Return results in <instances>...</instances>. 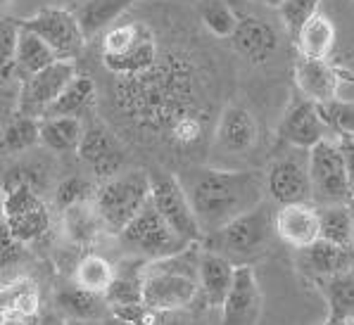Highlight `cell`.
<instances>
[{
	"instance_id": "e0dca14e",
	"label": "cell",
	"mask_w": 354,
	"mask_h": 325,
	"mask_svg": "<svg viewBox=\"0 0 354 325\" xmlns=\"http://www.w3.org/2000/svg\"><path fill=\"white\" fill-rule=\"evenodd\" d=\"M76 152H79L81 159L93 166L95 176L100 178V181H107L114 173H119L122 150H119L110 128H107L105 124H100V119H91V121L86 124L84 140H81Z\"/></svg>"
},
{
	"instance_id": "f6af8a7d",
	"label": "cell",
	"mask_w": 354,
	"mask_h": 325,
	"mask_svg": "<svg viewBox=\"0 0 354 325\" xmlns=\"http://www.w3.org/2000/svg\"><path fill=\"white\" fill-rule=\"evenodd\" d=\"M350 211H352V245H354V199L350 202Z\"/></svg>"
},
{
	"instance_id": "8fae6325",
	"label": "cell",
	"mask_w": 354,
	"mask_h": 325,
	"mask_svg": "<svg viewBox=\"0 0 354 325\" xmlns=\"http://www.w3.org/2000/svg\"><path fill=\"white\" fill-rule=\"evenodd\" d=\"M295 148V152L276 155L266 166V193L274 202H307L312 199V181H309V150Z\"/></svg>"
},
{
	"instance_id": "52a82bcc",
	"label": "cell",
	"mask_w": 354,
	"mask_h": 325,
	"mask_svg": "<svg viewBox=\"0 0 354 325\" xmlns=\"http://www.w3.org/2000/svg\"><path fill=\"white\" fill-rule=\"evenodd\" d=\"M5 228L12 233L24 245L36 242L50 230V211L46 202L36 195L34 186L26 178H12L5 181V199H3Z\"/></svg>"
},
{
	"instance_id": "d6a6232c",
	"label": "cell",
	"mask_w": 354,
	"mask_h": 325,
	"mask_svg": "<svg viewBox=\"0 0 354 325\" xmlns=\"http://www.w3.org/2000/svg\"><path fill=\"white\" fill-rule=\"evenodd\" d=\"M102 304H107V299L102 295L86 290V287L76 285L74 287H64L57 292V306L62 308L67 316L76 318V321H93L100 318Z\"/></svg>"
},
{
	"instance_id": "ac0fdd59",
	"label": "cell",
	"mask_w": 354,
	"mask_h": 325,
	"mask_svg": "<svg viewBox=\"0 0 354 325\" xmlns=\"http://www.w3.org/2000/svg\"><path fill=\"white\" fill-rule=\"evenodd\" d=\"M350 268H354V245H340L319 237L309 247L299 249V270L314 283Z\"/></svg>"
},
{
	"instance_id": "5bb4252c",
	"label": "cell",
	"mask_w": 354,
	"mask_h": 325,
	"mask_svg": "<svg viewBox=\"0 0 354 325\" xmlns=\"http://www.w3.org/2000/svg\"><path fill=\"white\" fill-rule=\"evenodd\" d=\"M221 323L226 325H254L261 318V290L257 275L250 264H238L236 278L221 304Z\"/></svg>"
},
{
	"instance_id": "d4e9b609",
	"label": "cell",
	"mask_w": 354,
	"mask_h": 325,
	"mask_svg": "<svg viewBox=\"0 0 354 325\" xmlns=\"http://www.w3.org/2000/svg\"><path fill=\"white\" fill-rule=\"evenodd\" d=\"M335 39H337V29L333 19L326 12H317L299 29V34L292 41H295L299 57L328 59L335 48Z\"/></svg>"
},
{
	"instance_id": "4316f807",
	"label": "cell",
	"mask_w": 354,
	"mask_h": 325,
	"mask_svg": "<svg viewBox=\"0 0 354 325\" xmlns=\"http://www.w3.org/2000/svg\"><path fill=\"white\" fill-rule=\"evenodd\" d=\"M133 3L136 0H84L76 8V17L84 26L86 39L91 41L105 34Z\"/></svg>"
},
{
	"instance_id": "6da1fadb",
	"label": "cell",
	"mask_w": 354,
	"mask_h": 325,
	"mask_svg": "<svg viewBox=\"0 0 354 325\" xmlns=\"http://www.w3.org/2000/svg\"><path fill=\"white\" fill-rule=\"evenodd\" d=\"M117 105L140 126L169 133L171 124L193 110V67L181 55H162L160 62L138 77H117Z\"/></svg>"
},
{
	"instance_id": "b9f144b4",
	"label": "cell",
	"mask_w": 354,
	"mask_h": 325,
	"mask_svg": "<svg viewBox=\"0 0 354 325\" xmlns=\"http://www.w3.org/2000/svg\"><path fill=\"white\" fill-rule=\"evenodd\" d=\"M21 249H24V242L17 240L8 228L3 226V268L8 270L15 262L21 259Z\"/></svg>"
},
{
	"instance_id": "7402d4cb",
	"label": "cell",
	"mask_w": 354,
	"mask_h": 325,
	"mask_svg": "<svg viewBox=\"0 0 354 325\" xmlns=\"http://www.w3.org/2000/svg\"><path fill=\"white\" fill-rule=\"evenodd\" d=\"M160 57H162L160 43H157V36L150 26V29L124 52L110 55V57H100V59H102V64H105L107 72L119 79H124V77H138V74L150 72V69L160 62Z\"/></svg>"
},
{
	"instance_id": "e575fe53",
	"label": "cell",
	"mask_w": 354,
	"mask_h": 325,
	"mask_svg": "<svg viewBox=\"0 0 354 325\" xmlns=\"http://www.w3.org/2000/svg\"><path fill=\"white\" fill-rule=\"evenodd\" d=\"M200 21L214 39H228L236 34L241 17L226 0H203L200 3Z\"/></svg>"
},
{
	"instance_id": "4fadbf2b",
	"label": "cell",
	"mask_w": 354,
	"mask_h": 325,
	"mask_svg": "<svg viewBox=\"0 0 354 325\" xmlns=\"http://www.w3.org/2000/svg\"><path fill=\"white\" fill-rule=\"evenodd\" d=\"M279 135L283 143L290 145V148L312 150L314 145H319L321 140L333 133L326 126L324 117H321V107L317 102L299 95L292 97V102L288 105L286 115L281 119Z\"/></svg>"
},
{
	"instance_id": "8992f818",
	"label": "cell",
	"mask_w": 354,
	"mask_h": 325,
	"mask_svg": "<svg viewBox=\"0 0 354 325\" xmlns=\"http://www.w3.org/2000/svg\"><path fill=\"white\" fill-rule=\"evenodd\" d=\"M119 240H122L124 249L133 257L143 259H160L167 254H174L178 249L193 245V242L183 240L176 230L169 226V221L157 211V207L150 202L145 204L133 219L129 221V226L119 233Z\"/></svg>"
},
{
	"instance_id": "836d02e7",
	"label": "cell",
	"mask_w": 354,
	"mask_h": 325,
	"mask_svg": "<svg viewBox=\"0 0 354 325\" xmlns=\"http://www.w3.org/2000/svg\"><path fill=\"white\" fill-rule=\"evenodd\" d=\"M319 219H321V237H324V240L340 242V245H352L350 202L321 204Z\"/></svg>"
},
{
	"instance_id": "ffe728a7",
	"label": "cell",
	"mask_w": 354,
	"mask_h": 325,
	"mask_svg": "<svg viewBox=\"0 0 354 325\" xmlns=\"http://www.w3.org/2000/svg\"><path fill=\"white\" fill-rule=\"evenodd\" d=\"M295 83L299 95L309 97L317 105H326L340 93L342 74L328 59L299 57L295 64Z\"/></svg>"
},
{
	"instance_id": "3957f363",
	"label": "cell",
	"mask_w": 354,
	"mask_h": 325,
	"mask_svg": "<svg viewBox=\"0 0 354 325\" xmlns=\"http://www.w3.org/2000/svg\"><path fill=\"white\" fill-rule=\"evenodd\" d=\"M271 235H276V211L264 199L214 233H207L203 242H207V249L226 254L228 259H252L269 247Z\"/></svg>"
},
{
	"instance_id": "603a6c76",
	"label": "cell",
	"mask_w": 354,
	"mask_h": 325,
	"mask_svg": "<svg viewBox=\"0 0 354 325\" xmlns=\"http://www.w3.org/2000/svg\"><path fill=\"white\" fill-rule=\"evenodd\" d=\"M41 308V292L31 278H15L3 285L0 292V311L3 323H24Z\"/></svg>"
},
{
	"instance_id": "f546056e",
	"label": "cell",
	"mask_w": 354,
	"mask_h": 325,
	"mask_svg": "<svg viewBox=\"0 0 354 325\" xmlns=\"http://www.w3.org/2000/svg\"><path fill=\"white\" fill-rule=\"evenodd\" d=\"M57 55L46 41L41 39L34 31L24 29L21 26V36H19V48H17V77L24 81L31 74L46 69L48 64L57 62Z\"/></svg>"
},
{
	"instance_id": "9c48e42d",
	"label": "cell",
	"mask_w": 354,
	"mask_h": 325,
	"mask_svg": "<svg viewBox=\"0 0 354 325\" xmlns=\"http://www.w3.org/2000/svg\"><path fill=\"white\" fill-rule=\"evenodd\" d=\"M19 24L41 36L55 50L59 59H74L76 62L81 52L86 50V43H88L84 26L76 17V10L43 8L36 14H31L29 19H21Z\"/></svg>"
},
{
	"instance_id": "8d00e7d4",
	"label": "cell",
	"mask_w": 354,
	"mask_h": 325,
	"mask_svg": "<svg viewBox=\"0 0 354 325\" xmlns=\"http://www.w3.org/2000/svg\"><path fill=\"white\" fill-rule=\"evenodd\" d=\"M319 107L326 126L330 128L335 138H354V102H345L335 97V100Z\"/></svg>"
},
{
	"instance_id": "5b68a950",
	"label": "cell",
	"mask_w": 354,
	"mask_h": 325,
	"mask_svg": "<svg viewBox=\"0 0 354 325\" xmlns=\"http://www.w3.org/2000/svg\"><path fill=\"white\" fill-rule=\"evenodd\" d=\"M200 292L198 273L181 270L167 262L165 257L150 259L145 266L143 297L148 306L157 313H176L190 308Z\"/></svg>"
},
{
	"instance_id": "cb8c5ba5",
	"label": "cell",
	"mask_w": 354,
	"mask_h": 325,
	"mask_svg": "<svg viewBox=\"0 0 354 325\" xmlns=\"http://www.w3.org/2000/svg\"><path fill=\"white\" fill-rule=\"evenodd\" d=\"M328 306L326 323H354V268L317 280Z\"/></svg>"
},
{
	"instance_id": "4dcf8cb0",
	"label": "cell",
	"mask_w": 354,
	"mask_h": 325,
	"mask_svg": "<svg viewBox=\"0 0 354 325\" xmlns=\"http://www.w3.org/2000/svg\"><path fill=\"white\" fill-rule=\"evenodd\" d=\"M41 143V119L17 110L15 117L5 121L3 128V150L8 155H19L24 150Z\"/></svg>"
},
{
	"instance_id": "f1b7e54d",
	"label": "cell",
	"mask_w": 354,
	"mask_h": 325,
	"mask_svg": "<svg viewBox=\"0 0 354 325\" xmlns=\"http://www.w3.org/2000/svg\"><path fill=\"white\" fill-rule=\"evenodd\" d=\"M100 228H105V224H102V216L95 207V199L62 209V230L74 245H91Z\"/></svg>"
},
{
	"instance_id": "30bf717a",
	"label": "cell",
	"mask_w": 354,
	"mask_h": 325,
	"mask_svg": "<svg viewBox=\"0 0 354 325\" xmlns=\"http://www.w3.org/2000/svg\"><path fill=\"white\" fill-rule=\"evenodd\" d=\"M152 204L169 221L174 230L188 242H203L205 230L198 221L188 190L176 176L157 173L152 176Z\"/></svg>"
},
{
	"instance_id": "7bdbcfd3",
	"label": "cell",
	"mask_w": 354,
	"mask_h": 325,
	"mask_svg": "<svg viewBox=\"0 0 354 325\" xmlns=\"http://www.w3.org/2000/svg\"><path fill=\"white\" fill-rule=\"evenodd\" d=\"M342 148V157H345V169H347V181H350V190L354 197V138H337Z\"/></svg>"
},
{
	"instance_id": "83f0119b",
	"label": "cell",
	"mask_w": 354,
	"mask_h": 325,
	"mask_svg": "<svg viewBox=\"0 0 354 325\" xmlns=\"http://www.w3.org/2000/svg\"><path fill=\"white\" fill-rule=\"evenodd\" d=\"M86 121L79 117H41V143L53 152H76Z\"/></svg>"
},
{
	"instance_id": "7a4b0ae2",
	"label": "cell",
	"mask_w": 354,
	"mask_h": 325,
	"mask_svg": "<svg viewBox=\"0 0 354 325\" xmlns=\"http://www.w3.org/2000/svg\"><path fill=\"white\" fill-rule=\"evenodd\" d=\"M205 235L266 199V178L259 171L195 169L186 186Z\"/></svg>"
},
{
	"instance_id": "f35d334b",
	"label": "cell",
	"mask_w": 354,
	"mask_h": 325,
	"mask_svg": "<svg viewBox=\"0 0 354 325\" xmlns=\"http://www.w3.org/2000/svg\"><path fill=\"white\" fill-rule=\"evenodd\" d=\"M95 195H97V186L93 181L81 178V176H72V178H67V181L59 183L57 204L62 209H67L79 202H91V199H95Z\"/></svg>"
},
{
	"instance_id": "bcb514c9",
	"label": "cell",
	"mask_w": 354,
	"mask_h": 325,
	"mask_svg": "<svg viewBox=\"0 0 354 325\" xmlns=\"http://www.w3.org/2000/svg\"><path fill=\"white\" fill-rule=\"evenodd\" d=\"M8 3H10V0H5V5H8Z\"/></svg>"
},
{
	"instance_id": "74e56055",
	"label": "cell",
	"mask_w": 354,
	"mask_h": 325,
	"mask_svg": "<svg viewBox=\"0 0 354 325\" xmlns=\"http://www.w3.org/2000/svg\"><path fill=\"white\" fill-rule=\"evenodd\" d=\"M169 138H171V143L176 148H195L205 138V119L198 112H186V115H181L171 124Z\"/></svg>"
},
{
	"instance_id": "ee69618b",
	"label": "cell",
	"mask_w": 354,
	"mask_h": 325,
	"mask_svg": "<svg viewBox=\"0 0 354 325\" xmlns=\"http://www.w3.org/2000/svg\"><path fill=\"white\" fill-rule=\"evenodd\" d=\"M254 3H261V5H266V8H279V5L283 3V0H254Z\"/></svg>"
},
{
	"instance_id": "44dd1931",
	"label": "cell",
	"mask_w": 354,
	"mask_h": 325,
	"mask_svg": "<svg viewBox=\"0 0 354 325\" xmlns=\"http://www.w3.org/2000/svg\"><path fill=\"white\" fill-rule=\"evenodd\" d=\"M236 266L238 264L233 259H228L226 254L214 252V249H203V257H200V292H203V299L209 308H221L224 304L228 290L236 278Z\"/></svg>"
},
{
	"instance_id": "7c38bea8",
	"label": "cell",
	"mask_w": 354,
	"mask_h": 325,
	"mask_svg": "<svg viewBox=\"0 0 354 325\" xmlns=\"http://www.w3.org/2000/svg\"><path fill=\"white\" fill-rule=\"evenodd\" d=\"M79 67L74 59H57V62L48 64L46 69L31 74L21 81L19 88V107L17 110L26 112L31 117H46V112L53 107V102L62 95V90L69 86Z\"/></svg>"
},
{
	"instance_id": "60d3db41",
	"label": "cell",
	"mask_w": 354,
	"mask_h": 325,
	"mask_svg": "<svg viewBox=\"0 0 354 325\" xmlns=\"http://www.w3.org/2000/svg\"><path fill=\"white\" fill-rule=\"evenodd\" d=\"M110 311L122 323H152L160 313L152 311L148 302H129V304H110Z\"/></svg>"
},
{
	"instance_id": "2e32d148",
	"label": "cell",
	"mask_w": 354,
	"mask_h": 325,
	"mask_svg": "<svg viewBox=\"0 0 354 325\" xmlns=\"http://www.w3.org/2000/svg\"><path fill=\"white\" fill-rule=\"evenodd\" d=\"M276 235L286 245L302 249L309 247L321 237V219H319V204L307 202H288L279 204L276 209Z\"/></svg>"
},
{
	"instance_id": "9a60e30c",
	"label": "cell",
	"mask_w": 354,
	"mask_h": 325,
	"mask_svg": "<svg viewBox=\"0 0 354 325\" xmlns=\"http://www.w3.org/2000/svg\"><path fill=\"white\" fill-rule=\"evenodd\" d=\"M259 140V124L248 107L226 105L224 112L216 119L214 128V145L221 152L228 155H245L257 145Z\"/></svg>"
},
{
	"instance_id": "277c9868",
	"label": "cell",
	"mask_w": 354,
	"mask_h": 325,
	"mask_svg": "<svg viewBox=\"0 0 354 325\" xmlns=\"http://www.w3.org/2000/svg\"><path fill=\"white\" fill-rule=\"evenodd\" d=\"M152 197V176L140 169L119 171L107 181H100L95 195V207L102 224L110 233H122L129 221L138 214Z\"/></svg>"
},
{
	"instance_id": "484cf974",
	"label": "cell",
	"mask_w": 354,
	"mask_h": 325,
	"mask_svg": "<svg viewBox=\"0 0 354 325\" xmlns=\"http://www.w3.org/2000/svg\"><path fill=\"white\" fill-rule=\"evenodd\" d=\"M95 81L88 74H76L69 81V86L62 90V95L53 102V107L46 112V117H79L84 119L95 107Z\"/></svg>"
},
{
	"instance_id": "1f68e13d",
	"label": "cell",
	"mask_w": 354,
	"mask_h": 325,
	"mask_svg": "<svg viewBox=\"0 0 354 325\" xmlns=\"http://www.w3.org/2000/svg\"><path fill=\"white\" fill-rule=\"evenodd\" d=\"M114 273H117V266L110 259L100 257V254H86V257L79 259L74 268V283L105 297L107 287L114 280Z\"/></svg>"
},
{
	"instance_id": "d590c367",
	"label": "cell",
	"mask_w": 354,
	"mask_h": 325,
	"mask_svg": "<svg viewBox=\"0 0 354 325\" xmlns=\"http://www.w3.org/2000/svg\"><path fill=\"white\" fill-rule=\"evenodd\" d=\"M279 17L283 29L288 31L290 39H295L304 24L321 12V0H283L279 5Z\"/></svg>"
},
{
	"instance_id": "ba28073f",
	"label": "cell",
	"mask_w": 354,
	"mask_h": 325,
	"mask_svg": "<svg viewBox=\"0 0 354 325\" xmlns=\"http://www.w3.org/2000/svg\"><path fill=\"white\" fill-rule=\"evenodd\" d=\"M309 181H312V202L319 207L354 199L347 181L345 157L335 135H328L309 150Z\"/></svg>"
},
{
	"instance_id": "ab89813d",
	"label": "cell",
	"mask_w": 354,
	"mask_h": 325,
	"mask_svg": "<svg viewBox=\"0 0 354 325\" xmlns=\"http://www.w3.org/2000/svg\"><path fill=\"white\" fill-rule=\"evenodd\" d=\"M21 24L19 21H3V81L10 83L12 74H17V48H19Z\"/></svg>"
},
{
	"instance_id": "d6986e66",
	"label": "cell",
	"mask_w": 354,
	"mask_h": 325,
	"mask_svg": "<svg viewBox=\"0 0 354 325\" xmlns=\"http://www.w3.org/2000/svg\"><path fill=\"white\" fill-rule=\"evenodd\" d=\"M231 46L250 64H264L279 50V34L269 21L254 14H245L238 21L236 34L231 36Z\"/></svg>"
}]
</instances>
